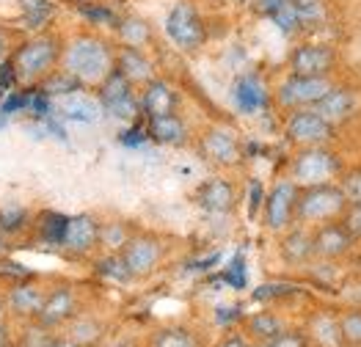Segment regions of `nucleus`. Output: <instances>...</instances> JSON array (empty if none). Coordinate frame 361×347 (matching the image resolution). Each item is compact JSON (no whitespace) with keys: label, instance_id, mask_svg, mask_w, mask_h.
Instances as JSON below:
<instances>
[{"label":"nucleus","instance_id":"nucleus-27","mask_svg":"<svg viewBox=\"0 0 361 347\" xmlns=\"http://www.w3.org/2000/svg\"><path fill=\"white\" fill-rule=\"evenodd\" d=\"M133 234H135V229H133L127 221H108V224H99V248H105L108 254H119Z\"/></svg>","mask_w":361,"mask_h":347},{"label":"nucleus","instance_id":"nucleus-36","mask_svg":"<svg viewBox=\"0 0 361 347\" xmlns=\"http://www.w3.org/2000/svg\"><path fill=\"white\" fill-rule=\"evenodd\" d=\"M8 345V306H6V292L0 289V347Z\"/></svg>","mask_w":361,"mask_h":347},{"label":"nucleus","instance_id":"nucleus-25","mask_svg":"<svg viewBox=\"0 0 361 347\" xmlns=\"http://www.w3.org/2000/svg\"><path fill=\"white\" fill-rule=\"evenodd\" d=\"M279 254L287 264H306L314 260V248H312V229L309 226H290L287 231H281V243H279Z\"/></svg>","mask_w":361,"mask_h":347},{"label":"nucleus","instance_id":"nucleus-13","mask_svg":"<svg viewBox=\"0 0 361 347\" xmlns=\"http://www.w3.org/2000/svg\"><path fill=\"white\" fill-rule=\"evenodd\" d=\"M356 245V237L350 234V229L339 221H326L320 226L312 229V248H314V260L323 262H336L342 257H348Z\"/></svg>","mask_w":361,"mask_h":347},{"label":"nucleus","instance_id":"nucleus-3","mask_svg":"<svg viewBox=\"0 0 361 347\" xmlns=\"http://www.w3.org/2000/svg\"><path fill=\"white\" fill-rule=\"evenodd\" d=\"M166 36L169 42L185 53V56H196L207 47L210 42V25H207V17L202 14L199 3L196 0H177L169 14H166Z\"/></svg>","mask_w":361,"mask_h":347},{"label":"nucleus","instance_id":"nucleus-26","mask_svg":"<svg viewBox=\"0 0 361 347\" xmlns=\"http://www.w3.org/2000/svg\"><path fill=\"white\" fill-rule=\"evenodd\" d=\"M284 331H287V325L273 312H257V315H251L245 319V336H251L254 345H265V342L276 339Z\"/></svg>","mask_w":361,"mask_h":347},{"label":"nucleus","instance_id":"nucleus-30","mask_svg":"<svg viewBox=\"0 0 361 347\" xmlns=\"http://www.w3.org/2000/svg\"><path fill=\"white\" fill-rule=\"evenodd\" d=\"M66 339L75 342L78 347H94L102 339V325L94 317H75L69 322Z\"/></svg>","mask_w":361,"mask_h":347},{"label":"nucleus","instance_id":"nucleus-24","mask_svg":"<svg viewBox=\"0 0 361 347\" xmlns=\"http://www.w3.org/2000/svg\"><path fill=\"white\" fill-rule=\"evenodd\" d=\"M147 138L160 146L180 149L190 141V130H188V121L180 114L157 116V118H147Z\"/></svg>","mask_w":361,"mask_h":347},{"label":"nucleus","instance_id":"nucleus-6","mask_svg":"<svg viewBox=\"0 0 361 347\" xmlns=\"http://www.w3.org/2000/svg\"><path fill=\"white\" fill-rule=\"evenodd\" d=\"M342 176V157L331 146H306L298 149L290 163V179L298 185H323Z\"/></svg>","mask_w":361,"mask_h":347},{"label":"nucleus","instance_id":"nucleus-8","mask_svg":"<svg viewBox=\"0 0 361 347\" xmlns=\"http://www.w3.org/2000/svg\"><path fill=\"white\" fill-rule=\"evenodd\" d=\"M121 262H124V270L130 273V281L135 279H147L152 276L160 264H163V257H166V243L160 234L154 231H135L127 245L119 251Z\"/></svg>","mask_w":361,"mask_h":347},{"label":"nucleus","instance_id":"nucleus-4","mask_svg":"<svg viewBox=\"0 0 361 347\" xmlns=\"http://www.w3.org/2000/svg\"><path fill=\"white\" fill-rule=\"evenodd\" d=\"M348 209V199L339 182L323 185H298V204H295V224L301 226H320L326 221H339Z\"/></svg>","mask_w":361,"mask_h":347},{"label":"nucleus","instance_id":"nucleus-16","mask_svg":"<svg viewBox=\"0 0 361 347\" xmlns=\"http://www.w3.org/2000/svg\"><path fill=\"white\" fill-rule=\"evenodd\" d=\"M50 111L59 116V118H66V121H78V124H91L97 121L99 116L105 114L97 94H91L89 88H75L69 94H61V97H50Z\"/></svg>","mask_w":361,"mask_h":347},{"label":"nucleus","instance_id":"nucleus-10","mask_svg":"<svg viewBox=\"0 0 361 347\" xmlns=\"http://www.w3.org/2000/svg\"><path fill=\"white\" fill-rule=\"evenodd\" d=\"M336 86L334 78H298V75H287L276 91H273V102L287 114V111H298V108H314L331 88Z\"/></svg>","mask_w":361,"mask_h":347},{"label":"nucleus","instance_id":"nucleus-9","mask_svg":"<svg viewBox=\"0 0 361 347\" xmlns=\"http://www.w3.org/2000/svg\"><path fill=\"white\" fill-rule=\"evenodd\" d=\"M336 135V127L331 121H326L314 108H298V111H287L284 116V138L295 149L306 146H329Z\"/></svg>","mask_w":361,"mask_h":347},{"label":"nucleus","instance_id":"nucleus-33","mask_svg":"<svg viewBox=\"0 0 361 347\" xmlns=\"http://www.w3.org/2000/svg\"><path fill=\"white\" fill-rule=\"evenodd\" d=\"M336 182H339L348 204H361V169H350L348 174L342 171V176Z\"/></svg>","mask_w":361,"mask_h":347},{"label":"nucleus","instance_id":"nucleus-21","mask_svg":"<svg viewBox=\"0 0 361 347\" xmlns=\"http://www.w3.org/2000/svg\"><path fill=\"white\" fill-rule=\"evenodd\" d=\"M114 42L124 44V47H138V50L149 53L152 47L157 44V30L141 14H119L116 23H114Z\"/></svg>","mask_w":361,"mask_h":347},{"label":"nucleus","instance_id":"nucleus-32","mask_svg":"<svg viewBox=\"0 0 361 347\" xmlns=\"http://www.w3.org/2000/svg\"><path fill=\"white\" fill-rule=\"evenodd\" d=\"M336 322H339L342 342L361 345V312H345L342 317H336Z\"/></svg>","mask_w":361,"mask_h":347},{"label":"nucleus","instance_id":"nucleus-12","mask_svg":"<svg viewBox=\"0 0 361 347\" xmlns=\"http://www.w3.org/2000/svg\"><path fill=\"white\" fill-rule=\"evenodd\" d=\"M102 111L119 121H133L135 116H141V99H138V88L133 86L127 78H121L114 69L99 86L94 88Z\"/></svg>","mask_w":361,"mask_h":347},{"label":"nucleus","instance_id":"nucleus-40","mask_svg":"<svg viewBox=\"0 0 361 347\" xmlns=\"http://www.w3.org/2000/svg\"><path fill=\"white\" fill-rule=\"evenodd\" d=\"M290 3H295V6H301V8H320L326 0H290Z\"/></svg>","mask_w":361,"mask_h":347},{"label":"nucleus","instance_id":"nucleus-38","mask_svg":"<svg viewBox=\"0 0 361 347\" xmlns=\"http://www.w3.org/2000/svg\"><path fill=\"white\" fill-rule=\"evenodd\" d=\"M56 3H63V6H72V8H91V6H108V0H56Z\"/></svg>","mask_w":361,"mask_h":347},{"label":"nucleus","instance_id":"nucleus-2","mask_svg":"<svg viewBox=\"0 0 361 347\" xmlns=\"http://www.w3.org/2000/svg\"><path fill=\"white\" fill-rule=\"evenodd\" d=\"M116 66V42L97 33L80 30L66 39L61 69L72 75L83 88H97Z\"/></svg>","mask_w":361,"mask_h":347},{"label":"nucleus","instance_id":"nucleus-22","mask_svg":"<svg viewBox=\"0 0 361 347\" xmlns=\"http://www.w3.org/2000/svg\"><path fill=\"white\" fill-rule=\"evenodd\" d=\"M232 99H235L240 114H257L268 105L271 94H268L265 80L257 72H243L240 78L232 83Z\"/></svg>","mask_w":361,"mask_h":347},{"label":"nucleus","instance_id":"nucleus-37","mask_svg":"<svg viewBox=\"0 0 361 347\" xmlns=\"http://www.w3.org/2000/svg\"><path fill=\"white\" fill-rule=\"evenodd\" d=\"M14 47H17V44L11 42V33L0 25V66L8 61V56H11V50H14Z\"/></svg>","mask_w":361,"mask_h":347},{"label":"nucleus","instance_id":"nucleus-5","mask_svg":"<svg viewBox=\"0 0 361 347\" xmlns=\"http://www.w3.org/2000/svg\"><path fill=\"white\" fill-rule=\"evenodd\" d=\"M339 47L331 42H314L306 39L298 42L290 53H287V75H298V78H334V72L339 69Z\"/></svg>","mask_w":361,"mask_h":347},{"label":"nucleus","instance_id":"nucleus-41","mask_svg":"<svg viewBox=\"0 0 361 347\" xmlns=\"http://www.w3.org/2000/svg\"><path fill=\"white\" fill-rule=\"evenodd\" d=\"M47 347H78V345H75V342H69V339L63 336V339H59V342H47Z\"/></svg>","mask_w":361,"mask_h":347},{"label":"nucleus","instance_id":"nucleus-34","mask_svg":"<svg viewBox=\"0 0 361 347\" xmlns=\"http://www.w3.org/2000/svg\"><path fill=\"white\" fill-rule=\"evenodd\" d=\"M254 347H309V336L301 334V331H284V334H279L271 342L254 345Z\"/></svg>","mask_w":361,"mask_h":347},{"label":"nucleus","instance_id":"nucleus-29","mask_svg":"<svg viewBox=\"0 0 361 347\" xmlns=\"http://www.w3.org/2000/svg\"><path fill=\"white\" fill-rule=\"evenodd\" d=\"M23 23L33 30H44L50 20L56 17V0H20Z\"/></svg>","mask_w":361,"mask_h":347},{"label":"nucleus","instance_id":"nucleus-15","mask_svg":"<svg viewBox=\"0 0 361 347\" xmlns=\"http://www.w3.org/2000/svg\"><path fill=\"white\" fill-rule=\"evenodd\" d=\"M99 224L102 221H97L89 212H80V215L66 218V229H63L61 248L69 257H89L94 251H99Z\"/></svg>","mask_w":361,"mask_h":347},{"label":"nucleus","instance_id":"nucleus-14","mask_svg":"<svg viewBox=\"0 0 361 347\" xmlns=\"http://www.w3.org/2000/svg\"><path fill=\"white\" fill-rule=\"evenodd\" d=\"M50 287L42 281V279H23V281H14L8 292H6V306H8V317L14 319H36V315L42 312L44 306V298H47Z\"/></svg>","mask_w":361,"mask_h":347},{"label":"nucleus","instance_id":"nucleus-1","mask_svg":"<svg viewBox=\"0 0 361 347\" xmlns=\"http://www.w3.org/2000/svg\"><path fill=\"white\" fill-rule=\"evenodd\" d=\"M63 44L66 36L59 30H36L33 36L17 42V47L6 61L11 72V83L20 88H39L53 72L61 69Z\"/></svg>","mask_w":361,"mask_h":347},{"label":"nucleus","instance_id":"nucleus-19","mask_svg":"<svg viewBox=\"0 0 361 347\" xmlns=\"http://www.w3.org/2000/svg\"><path fill=\"white\" fill-rule=\"evenodd\" d=\"M141 99V116L144 118H157V116L180 114V94L166 78H154L144 88H138Z\"/></svg>","mask_w":361,"mask_h":347},{"label":"nucleus","instance_id":"nucleus-11","mask_svg":"<svg viewBox=\"0 0 361 347\" xmlns=\"http://www.w3.org/2000/svg\"><path fill=\"white\" fill-rule=\"evenodd\" d=\"M295 204H298V182L276 179L273 188L262 199V224L273 234H281L295 226Z\"/></svg>","mask_w":361,"mask_h":347},{"label":"nucleus","instance_id":"nucleus-23","mask_svg":"<svg viewBox=\"0 0 361 347\" xmlns=\"http://www.w3.org/2000/svg\"><path fill=\"white\" fill-rule=\"evenodd\" d=\"M356 105H359V94H356V88L336 83V86H334L331 91L314 105V111L323 116L326 121H331L334 127H339L342 121H348L350 116L356 114Z\"/></svg>","mask_w":361,"mask_h":347},{"label":"nucleus","instance_id":"nucleus-35","mask_svg":"<svg viewBox=\"0 0 361 347\" xmlns=\"http://www.w3.org/2000/svg\"><path fill=\"white\" fill-rule=\"evenodd\" d=\"M342 224L350 229V234L361 240V204H348L345 215H342Z\"/></svg>","mask_w":361,"mask_h":347},{"label":"nucleus","instance_id":"nucleus-7","mask_svg":"<svg viewBox=\"0 0 361 347\" xmlns=\"http://www.w3.org/2000/svg\"><path fill=\"white\" fill-rule=\"evenodd\" d=\"M196 149H199L202 160L207 166H212V169H218V171L238 169L243 163V157H245L240 135L232 127H226V124H212V127H207L196 138Z\"/></svg>","mask_w":361,"mask_h":347},{"label":"nucleus","instance_id":"nucleus-39","mask_svg":"<svg viewBox=\"0 0 361 347\" xmlns=\"http://www.w3.org/2000/svg\"><path fill=\"white\" fill-rule=\"evenodd\" d=\"M218 347H248V342H245L243 334H226V336L218 342Z\"/></svg>","mask_w":361,"mask_h":347},{"label":"nucleus","instance_id":"nucleus-18","mask_svg":"<svg viewBox=\"0 0 361 347\" xmlns=\"http://www.w3.org/2000/svg\"><path fill=\"white\" fill-rule=\"evenodd\" d=\"M193 202L210 215H229V212H235V207L240 202L238 199V185L226 176H210L196 188Z\"/></svg>","mask_w":361,"mask_h":347},{"label":"nucleus","instance_id":"nucleus-17","mask_svg":"<svg viewBox=\"0 0 361 347\" xmlns=\"http://www.w3.org/2000/svg\"><path fill=\"white\" fill-rule=\"evenodd\" d=\"M75 317H78V292L69 284H61V287H50L47 298H44V306L33 322L44 331H53V328L72 322Z\"/></svg>","mask_w":361,"mask_h":347},{"label":"nucleus","instance_id":"nucleus-28","mask_svg":"<svg viewBox=\"0 0 361 347\" xmlns=\"http://www.w3.org/2000/svg\"><path fill=\"white\" fill-rule=\"evenodd\" d=\"M149 347H202V342L185 325H166V328L154 331Z\"/></svg>","mask_w":361,"mask_h":347},{"label":"nucleus","instance_id":"nucleus-31","mask_svg":"<svg viewBox=\"0 0 361 347\" xmlns=\"http://www.w3.org/2000/svg\"><path fill=\"white\" fill-rule=\"evenodd\" d=\"M36 229L42 234V240L47 245H61L63 240V229H66V218L63 215H56V212H44L36 224Z\"/></svg>","mask_w":361,"mask_h":347},{"label":"nucleus","instance_id":"nucleus-20","mask_svg":"<svg viewBox=\"0 0 361 347\" xmlns=\"http://www.w3.org/2000/svg\"><path fill=\"white\" fill-rule=\"evenodd\" d=\"M114 69L135 88H144L149 80L157 78V66H154L152 53L138 50V47H124V44H116V66Z\"/></svg>","mask_w":361,"mask_h":347}]
</instances>
